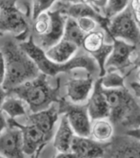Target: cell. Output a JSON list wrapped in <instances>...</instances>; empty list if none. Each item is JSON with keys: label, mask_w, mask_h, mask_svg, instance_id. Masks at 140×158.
Masks as SVG:
<instances>
[{"label": "cell", "mask_w": 140, "mask_h": 158, "mask_svg": "<svg viewBox=\"0 0 140 158\" xmlns=\"http://www.w3.org/2000/svg\"><path fill=\"white\" fill-rule=\"evenodd\" d=\"M1 51L6 61V77L2 85L6 92L36 78L40 74L36 63L20 44L7 40Z\"/></svg>", "instance_id": "6da1fadb"}, {"label": "cell", "mask_w": 140, "mask_h": 158, "mask_svg": "<svg viewBox=\"0 0 140 158\" xmlns=\"http://www.w3.org/2000/svg\"><path fill=\"white\" fill-rule=\"evenodd\" d=\"M48 77L40 72L36 78L7 92V96L13 95L23 100L31 112H37L48 108L52 104L58 103L61 99L58 96L60 79H57L56 85L52 86L48 81Z\"/></svg>", "instance_id": "7a4b0ae2"}, {"label": "cell", "mask_w": 140, "mask_h": 158, "mask_svg": "<svg viewBox=\"0 0 140 158\" xmlns=\"http://www.w3.org/2000/svg\"><path fill=\"white\" fill-rule=\"evenodd\" d=\"M5 33L14 35L21 42L29 39V23L16 6V0H0V35Z\"/></svg>", "instance_id": "3957f363"}, {"label": "cell", "mask_w": 140, "mask_h": 158, "mask_svg": "<svg viewBox=\"0 0 140 158\" xmlns=\"http://www.w3.org/2000/svg\"><path fill=\"white\" fill-rule=\"evenodd\" d=\"M103 89L110 107L109 119L115 126H120L138 106V102L127 86L116 89Z\"/></svg>", "instance_id": "277c9868"}, {"label": "cell", "mask_w": 140, "mask_h": 158, "mask_svg": "<svg viewBox=\"0 0 140 158\" xmlns=\"http://www.w3.org/2000/svg\"><path fill=\"white\" fill-rule=\"evenodd\" d=\"M107 33L111 40H121L140 47V28L135 21L130 7L111 18Z\"/></svg>", "instance_id": "5b68a950"}, {"label": "cell", "mask_w": 140, "mask_h": 158, "mask_svg": "<svg viewBox=\"0 0 140 158\" xmlns=\"http://www.w3.org/2000/svg\"><path fill=\"white\" fill-rule=\"evenodd\" d=\"M81 49L89 54L95 60L100 69V77L105 73V64L113 49V40H111L106 30L102 27H98L96 30L84 36Z\"/></svg>", "instance_id": "8992f818"}, {"label": "cell", "mask_w": 140, "mask_h": 158, "mask_svg": "<svg viewBox=\"0 0 140 158\" xmlns=\"http://www.w3.org/2000/svg\"><path fill=\"white\" fill-rule=\"evenodd\" d=\"M58 106L60 114L66 115L74 133L78 136L91 137L92 121L89 115L86 104H73L61 98Z\"/></svg>", "instance_id": "52a82bcc"}, {"label": "cell", "mask_w": 140, "mask_h": 158, "mask_svg": "<svg viewBox=\"0 0 140 158\" xmlns=\"http://www.w3.org/2000/svg\"><path fill=\"white\" fill-rule=\"evenodd\" d=\"M138 47L121 40H113V49L105 64L106 70H117L127 77L134 70L133 56Z\"/></svg>", "instance_id": "ba28073f"}, {"label": "cell", "mask_w": 140, "mask_h": 158, "mask_svg": "<svg viewBox=\"0 0 140 158\" xmlns=\"http://www.w3.org/2000/svg\"><path fill=\"white\" fill-rule=\"evenodd\" d=\"M104 158H140V140L125 133L114 137L105 145Z\"/></svg>", "instance_id": "9c48e42d"}, {"label": "cell", "mask_w": 140, "mask_h": 158, "mask_svg": "<svg viewBox=\"0 0 140 158\" xmlns=\"http://www.w3.org/2000/svg\"><path fill=\"white\" fill-rule=\"evenodd\" d=\"M98 78L91 75L90 73H84L78 77L69 79L65 85L66 97L68 101L73 104H86L89 100L95 81Z\"/></svg>", "instance_id": "30bf717a"}, {"label": "cell", "mask_w": 140, "mask_h": 158, "mask_svg": "<svg viewBox=\"0 0 140 158\" xmlns=\"http://www.w3.org/2000/svg\"><path fill=\"white\" fill-rule=\"evenodd\" d=\"M8 125L16 127L21 131L23 137V150L25 154L33 155L40 148H44L50 140L40 129L33 124L22 125L14 118L8 119Z\"/></svg>", "instance_id": "8fae6325"}, {"label": "cell", "mask_w": 140, "mask_h": 158, "mask_svg": "<svg viewBox=\"0 0 140 158\" xmlns=\"http://www.w3.org/2000/svg\"><path fill=\"white\" fill-rule=\"evenodd\" d=\"M53 9H56V10L60 11L65 15H67L68 17H72L74 19H77V18L82 16L95 17V19L98 20L100 26L104 30H106V32L108 30L110 19H108L107 17L96 12L91 5L84 1L71 3V2H63L60 1V0H57L54 4Z\"/></svg>", "instance_id": "7c38bea8"}, {"label": "cell", "mask_w": 140, "mask_h": 158, "mask_svg": "<svg viewBox=\"0 0 140 158\" xmlns=\"http://www.w3.org/2000/svg\"><path fill=\"white\" fill-rule=\"evenodd\" d=\"M23 137L18 127L9 126L0 134V155L5 158H24Z\"/></svg>", "instance_id": "4fadbf2b"}, {"label": "cell", "mask_w": 140, "mask_h": 158, "mask_svg": "<svg viewBox=\"0 0 140 158\" xmlns=\"http://www.w3.org/2000/svg\"><path fill=\"white\" fill-rule=\"evenodd\" d=\"M59 115L58 103H54L46 109L37 111V112H32L27 116V120L28 123L37 127L46 135V137L51 140L54 135V127Z\"/></svg>", "instance_id": "5bb4252c"}, {"label": "cell", "mask_w": 140, "mask_h": 158, "mask_svg": "<svg viewBox=\"0 0 140 158\" xmlns=\"http://www.w3.org/2000/svg\"><path fill=\"white\" fill-rule=\"evenodd\" d=\"M86 105L91 121L109 118L110 107L99 78L95 81L92 92Z\"/></svg>", "instance_id": "9a60e30c"}, {"label": "cell", "mask_w": 140, "mask_h": 158, "mask_svg": "<svg viewBox=\"0 0 140 158\" xmlns=\"http://www.w3.org/2000/svg\"><path fill=\"white\" fill-rule=\"evenodd\" d=\"M71 151L77 158H104L105 145L91 137L76 135L72 143Z\"/></svg>", "instance_id": "2e32d148"}, {"label": "cell", "mask_w": 140, "mask_h": 158, "mask_svg": "<svg viewBox=\"0 0 140 158\" xmlns=\"http://www.w3.org/2000/svg\"><path fill=\"white\" fill-rule=\"evenodd\" d=\"M52 17V25L48 34L39 38V46L43 50H47L52 45L57 43L63 39L65 25L68 16L62 14L56 9L50 10Z\"/></svg>", "instance_id": "e0dca14e"}, {"label": "cell", "mask_w": 140, "mask_h": 158, "mask_svg": "<svg viewBox=\"0 0 140 158\" xmlns=\"http://www.w3.org/2000/svg\"><path fill=\"white\" fill-rule=\"evenodd\" d=\"M76 135V134L71 127L68 118L66 115L62 114L59 126L53 135V147L59 152H70L72 140Z\"/></svg>", "instance_id": "ac0fdd59"}, {"label": "cell", "mask_w": 140, "mask_h": 158, "mask_svg": "<svg viewBox=\"0 0 140 158\" xmlns=\"http://www.w3.org/2000/svg\"><path fill=\"white\" fill-rule=\"evenodd\" d=\"M115 125L109 118L98 119L91 122V137L100 143H108L114 138Z\"/></svg>", "instance_id": "d6986e66"}, {"label": "cell", "mask_w": 140, "mask_h": 158, "mask_svg": "<svg viewBox=\"0 0 140 158\" xmlns=\"http://www.w3.org/2000/svg\"><path fill=\"white\" fill-rule=\"evenodd\" d=\"M27 106V104L20 98L13 95H8L1 106V109L10 118L14 119L16 117L26 115Z\"/></svg>", "instance_id": "ffe728a7"}, {"label": "cell", "mask_w": 140, "mask_h": 158, "mask_svg": "<svg viewBox=\"0 0 140 158\" xmlns=\"http://www.w3.org/2000/svg\"><path fill=\"white\" fill-rule=\"evenodd\" d=\"M99 79L105 89H116L126 86V76L117 70H106L104 75L99 77Z\"/></svg>", "instance_id": "44dd1931"}, {"label": "cell", "mask_w": 140, "mask_h": 158, "mask_svg": "<svg viewBox=\"0 0 140 158\" xmlns=\"http://www.w3.org/2000/svg\"><path fill=\"white\" fill-rule=\"evenodd\" d=\"M85 35L86 34H84L82 32V30L79 28L76 19H74L72 17L67 18L63 39L76 43L81 48V44H82V41H83V39H84V36H85Z\"/></svg>", "instance_id": "7402d4cb"}, {"label": "cell", "mask_w": 140, "mask_h": 158, "mask_svg": "<svg viewBox=\"0 0 140 158\" xmlns=\"http://www.w3.org/2000/svg\"><path fill=\"white\" fill-rule=\"evenodd\" d=\"M52 25V17L50 14V10L41 13L37 15L35 19H33V33L38 35L39 38L48 34Z\"/></svg>", "instance_id": "603a6c76"}, {"label": "cell", "mask_w": 140, "mask_h": 158, "mask_svg": "<svg viewBox=\"0 0 140 158\" xmlns=\"http://www.w3.org/2000/svg\"><path fill=\"white\" fill-rule=\"evenodd\" d=\"M130 5V0H107L105 16L108 19L124 12Z\"/></svg>", "instance_id": "cb8c5ba5"}, {"label": "cell", "mask_w": 140, "mask_h": 158, "mask_svg": "<svg viewBox=\"0 0 140 158\" xmlns=\"http://www.w3.org/2000/svg\"><path fill=\"white\" fill-rule=\"evenodd\" d=\"M79 28L84 34H89L96 30L98 27H101L98 20L91 16H82L76 19Z\"/></svg>", "instance_id": "d4e9b609"}, {"label": "cell", "mask_w": 140, "mask_h": 158, "mask_svg": "<svg viewBox=\"0 0 140 158\" xmlns=\"http://www.w3.org/2000/svg\"><path fill=\"white\" fill-rule=\"evenodd\" d=\"M57 0H33V20L43 12L49 11Z\"/></svg>", "instance_id": "484cf974"}, {"label": "cell", "mask_w": 140, "mask_h": 158, "mask_svg": "<svg viewBox=\"0 0 140 158\" xmlns=\"http://www.w3.org/2000/svg\"><path fill=\"white\" fill-rule=\"evenodd\" d=\"M121 127H126L127 129L134 128L140 127V106H138L130 113L124 121L123 123L120 125ZM126 129V131H127Z\"/></svg>", "instance_id": "4316f807"}, {"label": "cell", "mask_w": 140, "mask_h": 158, "mask_svg": "<svg viewBox=\"0 0 140 158\" xmlns=\"http://www.w3.org/2000/svg\"><path fill=\"white\" fill-rule=\"evenodd\" d=\"M82 1L88 3L95 9L96 12H98L99 14L105 16V9H106L107 0H82Z\"/></svg>", "instance_id": "83f0119b"}, {"label": "cell", "mask_w": 140, "mask_h": 158, "mask_svg": "<svg viewBox=\"0 0 140 158\" xmlns=\"http://www.w3.org/2000/svg\"><path fill=\"white\" fill-rule=\"evenodd\" d=\"M126 86L129 88V90L133 93V95L136 98V99H140V85H137L136 82L130 81V80H127L126 79Z\"/></svg>", "instance_id": "f1b7e54d"}, {"label": "cell", "mask_w": 140, "mask_h": 158, "mask_svg": "<svg viewBox=\"0 0 140 158\" xmlns=\"http://www.w3.org/2000/svg\"><path fill=\"white\" fill-rule=\"evenodd\" d=\"M6 77V61L2 51H0V85H3Z\"/></svg>", "instance_id": "f546056e"}, {"label": "cell", "mask_w": 140, "mask_h": 158, "mask_svg": "<svg viewBox=\"0 0 140 158\" xmlns=\"http://www.w3.org/2000/svg\"><path fill=\"white\" fill-rule=\"evenodd\" d=\"M127 80H130L140 85V68H134L129 75L126 77Z\"/></svg>", "instance_id": "4dcf8cb0"}, {"label": "cell", "mask_w": 140, "mask_h": 158, "mask_svg": "<svg viewBox=\"0 0 140 158\" xmlns=\"http://www.w3.org/2000/svg\"><path fill=\"white\" fill-rule=\"evenodd\" d=\"M8 127V119H6L4 111L0 108V134H1Z\"/></svg>", "instance_id": "1f68e13d"}, {"label": "cell", "mask_w": 140, "mask_h": 158, "mask_svg": "<svg viewBox=\"0 0 140 158\" xmlns=\"http://www.w3.org/2000/svg\"><path fill=\"white\" fill-rule=\"evenodd\" d=\"M133 66L134 68H140V48L138 47L133 56Z\"/></svg>", "instance_id": "d6a6232c"}, {"label": "cell", "mask_w": 140, "mask_h": 158, "mask_svg": "<svg viewBox=\"0 0 140 158\" xmlns=\"http://www.w3.org/2000/svg\"><path fill=\"white\" fill-rule=\"evenodd\" d=\"M124 133L128 134L130 136H133L134 138H137L140 140V127H134V128H130V129H127V131H125Z\"/></svg>", "instance_id": "836d02e7"}, {"label": "cell", "mask_w": 140, "mask_h": 158, "mask_svg": "<svg viewBox=\"0 0 140 158\" xmlns=\"http://www.w3.org/2000/svg\"><path fill=\"white\" fill-rule=\"evenodd\" d=\"M54 158H77V157L72 151H70V152H58V154L55 156Z\"/></svg>", "instance_id": "e575fe53"}, {"label": "cell", "mask_w": 140, "mask_h": 158, "mask_svg": "<svg viewBox=\"0 0 140 158\" xmlns=\"http://www.w3.org/2000/svg\"><path fill=\"white\" fill-rule=\"evenodd\" d=\"M130 9L133 12H139L140 11V0H130Z\"/></svg>", "instance_id": "d590c367"}, {"label": "cell", "mask_w": 140, "mask_h": 158, "mask_svg": "<svg viewBox=\"0 0 140 158\" xmlns=\"http://www.w3.org/2000/svg\"><path fill=\"white\" fill-rule=\"evenodd\" d=\"M7 97V92L6 90L3 88L2 85H0V108H1L3 103H4V101Z\"/></svg>", "instance_id": "8d00e7d4"}, {"label": "cell", "mask_w": 140, "mask_h": 158, "mask_svg": "<svg viewBox=\"0 0 140 158\" xmlns=\"http://www.w3.org/2000/svg\"><path fill=\"white\" fill-rule=\"evenodd\" d=\"M133 13H134V16L135 18V21L140 28V11L139 12H133Z\"/></svg>", "instance_id": "74e56055"}, {"label": "cell", "mask_w": 140, "mask_h": 158, "mask_svg": "<svg viewBox=\"0 0 140 158\" xmlns=\"http://www.w3.org/2000/svg\"><path fill=\"white\" fill-rule=\"evenodd\" d=\"M42 148H40L39 150H37L36 152H34V153L32 155V158H39V154H40V152L42 151Z\"/></svg>", "instance_id": "f35d334b"}, {"label": "cell", "mask_w": 140, "mask_h": 158, "mask_svg": "<svg viewBox=\"0 0 140 158\" xmlns=\"http://www.w3.org/2000/svg\"><path fill=\"white\" fill-rule=\"evenodd\" d=\"M63 2H71V3H76V2H80L82 0H60Z\"/></svg>", "instance_id": "ab89813d"}, {"label": "cell", "mask_w": 140, "mask_h": 158, "mask_svg": "<svg viewBox=\"0 0 140 158\" xmlns=\"http://www.w3.org/2000/svg\"><path fill=\"white\" fill-rule=\"evenodd\" d=\"M137 100V102H138V105H139V106H140V99H136Z\"/></svg>", "instance_id": "60d3db41"}, {"label": "cell", "mask_w": 140, "mask_h": 158, "mask_svg": "<svg viewBox=\"0 0 140 158\" xmlns=\"http://www.w3.org/2000/svg\"><path fill=\"white\" fill-rule=\"evenodd\" d=\"M0 158H5L4 156H2V155H0Z\"/></svg>", "instance_id": "b9f144b4"}, {"label": "cell", "mask_w": 140, "mask_h": 158, "mask_svg": "<svg viewBox=\"0 0 140 158\" xmlns=\"http://www.w3.org/2000/svg\"><path fill=\"white\" fill-rule=\"evenodd\" d=\"M139 48H140V47H139Z\"/></svg>", "instance_id": "7bdbcfd3"}]
</instances>
